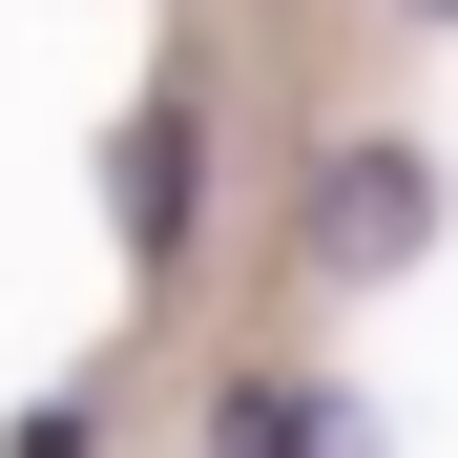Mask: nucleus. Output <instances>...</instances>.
I'll return each mask as SVG.
<instances>
[{"mask_svg": "<svg viewBox=\"0 0 458 458\" xmlns=\"http://www.w3.org/2000/svg\"><path fill=\"white\" fill-rule=\"evenodd\" d=\"M105 208H125V271H188V229H208V105H188V84H146V105H125Z\"/></svg>", "mask_w": 458, "mask_h": 458, "instance_id": "obj_2", "label": "nucleus"}, {"mask_svg": "<svg viewBox=\"0 0 458 458\" xmlns=\"http://www.w3.org/2000/svg\"><path fill=\"white\" fill-rule=\"evenodd\" d=\"M313 458H396V437H375V417H354V396H313Z\"/></svg>", "mask_w": 458, "mask_h": 458, "instance_id": "obj_4", "label": "nucleus"}, {"mask_svg": "<svg viewBox=\"0 0 458 458\" xmlns=\"http://www.w3.org/2000/svg\"><path fill=\"white\" fill-rule=\"evenodd\" d=\"M396 21H458V0H396Z\"/></svg>", "mask_w": 458, "mask_h": 458, "instance_id": "obj_5", "label": "nucleus"}, {"mask_svg": "<svg viewBox=\"0 0 458 458\" xmlns=\"http://www.w3.org/2000/svg\"><path fill=\"white\" fill-rule=\"evenodd\" d=\"M292 250H313L334 292H396V271L437 250V146H417V125H334V146H313V208H292Z\"/></svg>", "mask_w": 458, "mask_h": 458, "instance_id": "obj_1", "label": "nucleus"}, {"mask_svg": "<svg viewBox=\"0 0 458 458\" xmlns=\"http://www.w3.org/2000/svg\"><path fill=\"white\" fill-rule=\"evenodd\" d=\"M208 458H313V396L292 375H208Z\"/></svg>", "mask_w": 458, "mask_h": 458, "instance_id": "obj_3", "label": "nucleus"}]
</instances>
